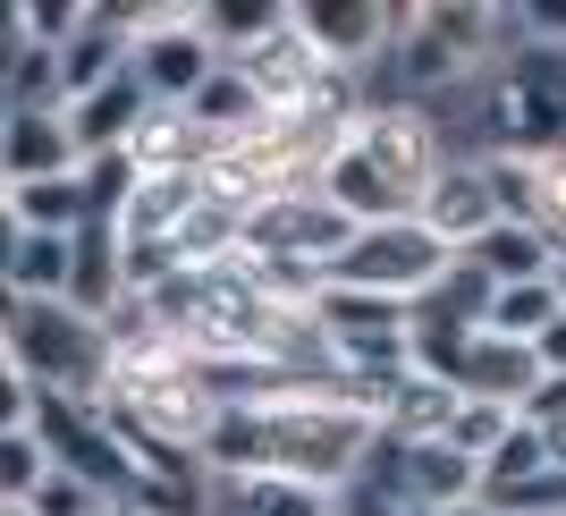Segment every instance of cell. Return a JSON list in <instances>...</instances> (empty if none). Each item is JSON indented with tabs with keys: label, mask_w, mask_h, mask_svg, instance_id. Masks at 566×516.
I'll list each match as a JSON object with an SVG mask.
<instances>
[{
	"label": "cell",
	"mask_w": 566,
	"mask_h": 516,
	"mask_svg": "<svg viewBox=\"0 0 566 516\" xmlns=\"http://www.w3.org/2000/svg\"><path fill=\"white\" fill-rule=\"evenodd\" d=\"M347 499L271 483V474H203V516H338Z\"/></svg>",
	"instance_id": "cell-13"
},
{
	"label": "cell",
	"mask_w": 566,
	"mask_h": 516,
	"mask_svg": "<svg viewBox=\"0 0 566 516\" xmlns=\"http://www.w3.org/2000/svg\"><path fill=\"white\" fill-rule=\"evenodd\" d=\"M566 313V297H558V280H516V288H491V313H482V330H499V339H542L549 322Z\"/></svg>",
	"instance_id": "cell-14"
},
{
	"label": "cell",
	"mask_w": 566,
	"mask_h": 516,
	"mask_svg": "<svg viewBox=\"0 0 566 516\" xmlns=\"http://www.w3.org/2000/svg\"><path fill=\"white\" fill-rule=\"evenodd\" d=\"M9 364L25 373L34 399L102 406L118 373V330L69 297H9Z\"/></svg>",
	"instance_id": "cell-3"
},
{
	"label": "cell",
	"mask_w": 566,
	"mask_h": 516,
	"mask_svg": "<svg viewBox=\"0 0 566 516\" xmlns=\"http://www.w3.org/2000/svg\"><path fill=\"white\" fill-rule=\"evenodd\" d=\"M398 25H406V9H380V0H296V34L338 76H373L398 51Z\"/></svg>",
	"instance_id": "cell-7"
},
{
	"label": "cell",
	"mask_w": 566,
	"mask_h": 516,
	"mask_svg": "<svg viewBox=\"0 0 566 516\" xmlns=\"http://www.w3.org/2000/svg\"><path fill=\"white\" fill-rule=\"evenodd\" d=\"M473 499L499 508V516H566V474L549 466L542 432H524V423H516V441L482 466V492H473Z\"/></svg>",
	"instance_id": "cell-10"
},
{
	"label": "cell",
	"mask_w": 566,
	"mask_h": 516,
	"mask_svg": "<svg viewBox=\"0 0 566 516\" xmlns=\"http://www.w3.org/2000/svg\"><path fill=\"white\" fill-rule=\"evenodd\" d=\"M18 246H25V220H18V204L0 195V297H9V271H18Z\"/></svg>",
	"instance_id": "cell-17"
},
{
	"label": "cell",
	"mask_w": 566,
	"mask_h": 516,
	"mask_svg": "<svg viewBox=\"0 0 566 516\" xmlns=\"http://www.w3.org/2000/svg\"><path fill=\"white\" fill-rule=\"evenodd\" d=\"M449 516H499V508H482V499H465V508H449Z\"/></svg>",
	"instance_id": "cell-20"
},
{
	"label": "cell",
	"mask_w": 566,
	"mask_h": 516,
	"mask_svg": "<svg viewBox=\"0 0 566 516\" xmlns=\"http://www.w3.org/2000/svg\"><path fill=\"white\" fill-rule=\"evenodd\" d=\"M533 220H542V229L566 246V153L533 162Z\"/></svg>",
	"instance_id": "cell-16"
},
{
	"label": "cell",
	"mask_w": 566,
	"mask_h": 516,
	"mask_svg": "<svg viewBox=\"0 0 566 516\" xmlns=\"http://www.w3.org/2000/svg\"><path fill=\"white\" fill-rule=\"evenodd\" d=\"M558 297H566V262H558Z\"/></svg>",
	"instance_id": "cell-21"
},
{
	"label": "cell",
	"mask_w": 566,
	"mask_h": 516,
	"mask_svg": "<svg viewBox=\"0 0 566 516\" xmlns=\"http://www.w3.org/2000/svg\"><path fill=\"white\" fill-rule=\"evenodd\" d=\"M76 288V237H34L25 229L18 271H9V297H69Z\"/></svg>",
	"instance_id": "cell-15"
},
{
	"label": "cell",
	"mask_w": 566,
	"mask_h": 516,
	"mask_svg": "<svg viewBox=\"0 0 566 516\" xmlns=\"http://www.w3.org/2000/svg\"><path fill=\"white\" fill-rule=\"evenodd\" d=\"M482 144L473 153H507V162H549L566 153V51H507L482 85Z\"/></svg>",
	"instance_id": "cell-4"
},
{
	"label": "cell",
	"mask_w": 566,
	"mask_h": 516,
	"mask_svg": "<svg viewBox=\"0 0 566 516\" xmlns=\"http://www.w3.org/2000/svg\"><path fill=\"white\" fill-rule=\"evenodd\" d=\"M440 169H449L440 111L380 94V102H373V118H364V127L338 144L331 162L313 169V187L331 195V204L347 211L355 229H380V220H415Z\"/></svg>",
	"instance_id": "cell-2"
},
{
	"label": "cell",
	"mask_w": 566,
	"mask_h": 516,
	"mask_svg": "<svg viewBox=\"0 0 566 516\" xmlns=\"http://www.w3.org/2000/svg\"><path fill=\"white\" fill-rule=\"evenodd\" d=\"M355 246V220L322 187H280L245 211V262H280V271H338Z\"/></svg>",
	"instance_id": "cell-6"
},
{
	"label": "cell",
	"mask_w": 566,
	"mask_h": 516,
	"mask_svg": "<svg viewBox=\"0 0 566 516\" xmlns=\"http://www.w3.org/2000/svg\"><path fill=\"white\" fill-rule=\"evenodd\" d=\"M76 169H85V144L69 127V102H18L0 118V187H43Z\"/></svg>",
	"instance_id": "cell-9"
},
{
	"label": "cell",
	"mask_w": 566,
	"mask_h": 516,
	"mask_svg": "<svg viewBox=\"0 0 566 516\" xmlns=\"http://www.w3.org/2000/svg\"><path fill=\"white\" fill-rule=\"evenodd\" d=\"M0 364H9V297H0Z\"/></svg>",
	"instance_id": "cell-19"
},
{
	"label": "cell",
	"mask_w": 566,
	"mask_h": 516,
	"mask_svg": "<svg viewBox=\"0 0 566 516\" xmlns=\"http://www.w3.org/2000/svg\"><path fill=\"white\" fill-rule=\"evenodd\" d=\"M331 280L338 288H373V297H398V306L423 313L431 297L457 280V255L423 229V220H380V229H355V246L338 255Z\"/></svg>",
	"instance_id": "cell-5"
},
{
	"label": "cell",
	"mask_w": 566,
	"mask_h": 516,
	"mask_svg": "<svg viewBox=\"0 0 566 516\" xmlns=\"http://www.w3.org/2000/svg\"><path fill=\"white\" fill-rule=\"evenodd\" d=\"M380 448V423L355 415L347 399L313 390V399H271V406H220L203 466L212 474H271V483H305V492L347 499Z\"/></svg>",
	"instance_id": "cell-1"
},
{
	"label": "cell",
	"mask_w": 566,
	"mask_h": 516,
	"mask_svg": "<svg viewBox=\"0 0 566 516\" xmlns=\"http://www.w3.org/2000/svg\"><path fill=\"white\" fill-rule=\"evenodd\" d=\"M440 246H449L457 262L482 246V237L507 220V195H499V178H491V162L482 153H449V169L431 178V195H423V211H415Z\"/></svg>",
	"instance_id": "cell-8"
},
{
	"label": "cell",
	"mask_w": 566,
	"mask_h": 516,
	"mask_svg": "<svg viewBox=\"0 0 566 516\" xmlns=\"http://www.w3.org/2000/svg\"><path fill=\"white\" fill-rule=\"evenodd\" d=\"M533 364H542V381H566V313L533 339Z\"/></svg>",
	"instance_id": "cell-18"
},
{
	"label": "cell",
	"mask_w": 566,
	"mask_h": 516,
	"mask_svg": "<svg viewBox=\"0 0 566 516\" xmlns=\"http://www.w3.org/2000/svg\"><path fill=\"white\" fill-rule=\"evenodd\" d=\"M237 76L262 94L271 118H296L313 94H322V76H331V69H322V51H313L305 34H296V18H287L280 34H262L254 51H237Z\"/></svg>",
	"instance_id": "cell-11"
},
{
	"label": "cell",
	"mask_w": 566,
	"mask_h": 516,
	"mask_svg": "<svg viewBox=\"0 0 566 516\" xmlns=\"http://www.w3.org/2000/svg\"><path fill=\"white\" fill-rule=\"evenodd\" d=\"M558 262H566V246L542 229V220H499V229L465 255V271H482L491 288H516V280H558Z\"/></svg>",
	"instance_id": "cell-12"
}]
</instances>
